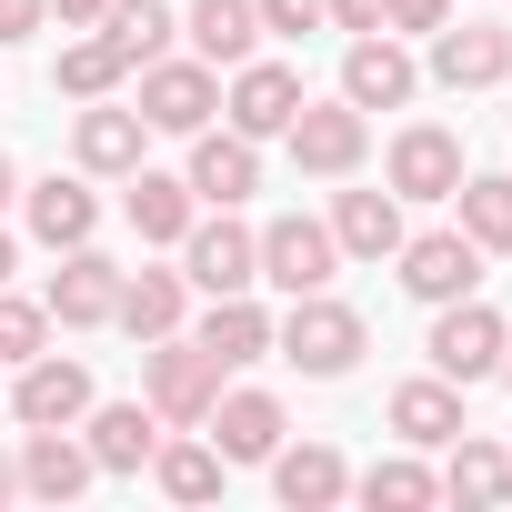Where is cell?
Returning <instances> with one entry per match:
<instances>
[{
    "instance_id": "cell-1",
    "label": "cell",
    "mask_w": 512,
    "mask_h": 512,
    "mask_svg": "<svg viewBox=\"0 0 512 512\" xmlns=\"http://www.w3.org/2000/svg\"><path fill=\"white\" fill-rule=\"evenodd\" d=\"M272 352H282L302 382H342V372L372 352V322H362L352 302H332V292H302V302L272 322Z\"/></svg>"
},
{
    "instance_id": "cell-2",
    "label": "cell",
    "mask_w": 512,
    "mask_h": 512,
    "mask_svg": "<svg viewBox=\"0 0 512 512\" xmlns=\"http://www.w3.org/2000/svg\"><path fill=\"white\" fill-rule=\"evenodd\" d=\"M141 402H151L171 432H201L211 402H221V362H211L191 332H161V342H141Z\"/></svg>"
},
{
    "instance_id": "cell-3",
    "label": "cell",
    "mask_w": 512,
    "mask_h": 512,
    "mask_svg": "<svg viewBox=\"0 0 512 512\" xmlns=\"http://www.w3.org/2000/svg\"><path fill=\"white\" fill-rule=\"evenodd\" d=\"M282 151H292L302 181H352V171L372 161V111H352L342 91H332V101H302L292 131H282Z\"/></svg>"
},
{
    "instance_id": "cell-4",
    "label": "cell",
    "mask_w": 512,
    "mask_h": 512,
    "mask_svg": "<svg viewBox=\"0 0 512 512\" xmlns=\"http://www.w3.org/2000/svg\"><path fill=\"white\" fill-rule=\"evenodd\" d=\"M181 282H191L201 302L251 292V282H262V231H251V221H231V211H201V221L181 231Z\"/></svg>"
},
{
    "instance_id": "cell-5",
    "label": "cell",
    "mask_w": 512,
    "mask_h": 512,
    "mask_svg": "<svg viewBox=\"0 0 512 512\" xmlns=\"http://www.w3.org/2000/svg\"><path fill=\"white\" fill-rule=\"evenodd\" d=\"M502 332H512V322H502L482 292H462V302H432V342H422V352H432V372H442V382H462V392H472V382H492V372H502Z\"/></svg>"
},
{
    "instance_id": "cell-6",
    "label": "cell",
    "mask_w": 512,
    "mask_h": 512,
    "mask_svg": "<svg viewBox=\"0 0 512 512\" xmlns=\"http://www.w3.org/2000/svg\"><path fill=\"white\" fill-rule=\"evenodd\" d=\"M332 272H342V241H332V221H312V211H282V221H262V282H272L282 302H302V292H332Z\"/></svg>"
},
{
    "instance_id": "cell-7",
    "label": "cell",
    "mask_w": 512,
    "mask_h": 512,
    "mask_svg": "<svg viewBox=\"0 0 512 512\" xmlns=\"http://www.w3.org/2000/svg\"><path fill=\"white\" fill-rule=\"evenodd\" d=\"M392 282L412 302H462V292H482V241H462V221L452 231H402Z\"/></svg>"
},
{
    "instance_id": "cell-8",
    "label": "cell",
    "mask_w": 512,
    "mask_h": 512,
    "mask_svg": "<svg viewBox=\"0 0 512 512\" xmlns=\"http://www.w3.org/2000/svg\"><path fill=\"white\" fill-rule=\"evenodd\" d=\"M41 312H51L61 332H101V322L121 312V262H111L101 241H71V251H61V272L41 282Z\"/></svg>"
},
{
    "instance_id": "cell-9",
    "label": "cell",
    "mask_w": 512,
    "mask_h": 512,
    "mask_svg": "<svg viewBox=\"0 0 512 512\" xmlns=\"http://www.w3.org/2000/svg\"><path fill=\"white\" fill-rule=\"evenodd\" d=\"M342 101H352V111H412V101H422V61H412L392 31H352V41H342Z\"/></svg>"
},
{
    "instance_id": "cell-10",
    "label": "cell",
    "mask_w": 512,
    "mask_h": 512,
    "mask_svg": "<svg viewBox=\"0 0 512 512\" xmlns=\"http://www.w3.org/2000/svg\"><path fill=\"white\" fill-rule=\"evenodd\" d=\"M452 181H462V131H452V121H402L392 151H382V191H402V201H452Z\"/></svg>"
},
{
    "instance_id": "cell-11",
    "label": "cell",
    "mask_w": 512,
    "mask_h": 512,
    "mask_svg": "<svg viewBox=\"0 0 512 512\" xmlns=\"http://www.w3.org/2000/svg\"><path fill=\"white\" fill-rule=\"evenodd\" d=\"M302 101H312V91H302V71H292V61H262V51H251V61L231 71V91H221V121H231L241 141H282Z\"/></svg>"
},
{
    "instance_id": "cell-12",
    "label": "cell",
    "mask_w": 512,
    "mask_h": 512,
    "mask_svg": "<svg viewBox=\"0 0 512 512\" xmlns=\"http://www.w3.org/2000/svg\"><path fill=\"white\" fill-rule=\"evenodd\" d=\"M211 111H221V71L211 61H151L141 71V121L151 131H171V141H191V131H211Z\"/></svg>"
},
{
    "instance_id": "cell-13",
    "label": "cell",
    "mask_w": 512,
    "mask_h": 512,
    "mask_svg": "<svg viewBox=\"0 0 512 512\" xmlns=\"http://www.w3.org/2000/svg\"><path fill=\"white\" fill-rule=\"evenodd\" d=\"M101 392H91V362H71V352H31L21 372H11V412H21V432H51V422H81Z\"/></svg>"
},
{
    "instance_id": "cell-14",
    "label": "cell",
    "mask_w": 512,
    "mask_h": 512,
    "mask_svg": "<svg viewBox=\"0 0 512 512\" xmlns=\"http://www.w3.org/2000/svg\"><path fill=\"white\" fill-rule=\"evenodd\" d=\"M422 81H442V91H492V81H512V31H502V21H442Z\"/></svg>"
},
{
    "instance_id": "cell-15",
    "label": "cell",
    "mask_w": 512,
    "mask_h": 512,
    "mask_svg": "<svg viewBox=\"0 0 512 512\" xmlns=\"http://www.w3.org/2000/svg\"><path fill=\"white\" fill-rule=\"evenodd\" d=\"M211 452L221 462H272L282 442H292V412H282V392H262V382H241V392H221L211 402Z\"/></svg>"
},
{
    "instance_id": "cell-16",
    "label": "cell",
    "mask_w": 512,
    "mask_h": 512,
    "mask_svg": "<svg viewBox=\"0 0 512 512\" xmlns=\"http://www.w3.org/2000/svg\"><path fill=\"white\" fill-rule=\"evenodd\" d=\"M181 181H191L201 211H241L251 191H262V141H241L231 121H221V131H191V171H181Z\"/></svg>"
},
{
    "instance_id": "cell-17",
    "label": "cell",
    "mask_w": 512,
    "mask_h": 512,
    "mask_svg": "<svg viewBox=\"0 0 512 512\" xmlns=\"http://www.w3.org/2000/svg\"><path fill=\"white\" fill-rule=\"evenodd\" d=\"M141 141H151V121L121 111V91L71 111V161H81L91 181H131V171H141Z\"/></svg>"
},
{
    "instance_id": "cell-18",
    "label": "cell",
    "mask_w": 512,
    "mask_h": 512,
    "mask_svg": "<svg viewBox=\"0 0 512 512\" xmlns=\"http://www.w3.org/2000/svg\"><path fill=\"white\" fill-rule=\"evenodd\" d=\"M91 482H101V462H91L81 422H51V432H21V492H31V502H81Z\"/></svg>"
},
{
    "instance_id": "cell-19",
    "label": "cell",
    "mask_w": 512,
    "mask_h": 512,
    "mask_svg": "<svg viewBox=\"0 0 512 512\" xmlns=\"http://www.w3.org/2000/svg\"><path fill=\"white\" fill-rule=\"evenodd\" d=\"M21 211H31V241H41V251L101 241V191H91V171H51V181H31Z\"/></svg>"
},
{
    "instance_id": "cell-20",
    "label": "cell",
    "mask_w": 512,
    "mask_h": 512,
    "mask_svg": "<svg viewBox=\"0 0 512 512\" xmlns=\"http://www.w3.org/2000/svg\"><path fill=\"white\" fill-rule=\"evenodd\" d=\"M442 502H462V512H502L512 502V442H482L472 422L442 442Z\"/></svg>"
},
{
    "instance_id": "cell-21",
    "label": "cell",
    "mask_w": 512,
    "mask_h": 512,
    "mask_svg": "<svg viewBox=\"0 0 512 512\" xmlns=\"http://www.w3.org/2000/svg\"><path fill=\"white\" fill-rule=\"evenodd\" d=\"M161 432H171V422H161L151 402H91V412H81V442H91L101 472H151Z\"/></svg>"
},
{
    "instance_id": "cell-22",
    "label": "cell",
    "mask_w": 512,
    "mask_h": 512,
    "mask_svg": "<svg viewBox=\"0 0 512 512\" xmlns=\"http://www.w3.org/2000/svg\"><path fill=\"white\" fill-rule=\"evenodd\" d=\"M272 492H282V512H332V502H352V462L332 442H282L272 452Z\"/></svg>"
},
{
    "instance_id": "cell-23",
    "label": "cell",
    "mask_w": 512,
    "mask_h": 512,
    "mask_svg": "<svg viewBox=\"0 0 512 512\" xmlns=\"http://www.w3.org/2000/svg\"><path fill=\"white\" fill-rule=\"evenodd\" d=\"M121 211H131V231H141L151 251H181V231L201 221V201H191V181H181V171H151V161L131 171V191H121Z\"/></svg>"
},
{
    "instance_id": "cell-24",
    "label": "cell",
    "mask_w": 512,
    "mask_h": 512,
    "mask_svg": "<svg viewBox=\"0 0 512 512\" xmlns=\"http://www.w3.org/2000/svg\"><path fill=\"white\" fill-rule=\"evenodd\" d=\"M181 41H191V61L241 71L251 51H262V11H251V0H191V11H181Z\"/></svg>"
},
{
    "instance_id": "cell-25",
    "label": "cell",
    "mask_w": 512,
    "mask_h": 512,
    "mask_svg": "<svg viewBox=\"0 0 512 512\" xmlns=\"http://www.w3.org/2000/svg\"><path fill=\"white\" fill-rule=\"evenodd\" d=\"M221 372H251V362H272V312L251 302V292H221L211 312H201V332H191Z\"/></svg>"
},
{
    "instance_id": "cell-26",
    "label": "cell",
    "mask_w": 512,
    "mask_h": 512,
    "mask_svg": "<svg viewBox=\"0 0 512 512\" xmlns=\"http://www.w3.org/2000/svg\"><path fill=\"white\" fill-rule=\"evenodd\" d=\"M332 241H342V262H392L402 251V191H332Z\"/></svg>"
},
{
    "instance_id": "cell-27",
    "label": "cell",
    "mask_w": 512,
    "mask_h": 512,
    "mask_svg": "<svg viewBox=\"0 0 512 512\" xmlns=\"http://www.w3.org/2000/svg\"><path fill=\"white\" fill-rule=\"evenodd\" d=\"M111 322H121L131 342H161V332H181V322H191V282L141 262V272H121V312H111Z\"/></svg>"
},
{
    "instance_id": "cell-28",
    "label": "cell",
    "mask_w": 512,
    "mask_h": 512,
    "mask_svg": "<svg viewBox=\"0 0 512 512\" xmlns=\"http://www.w3.org/2000/svg\"><path fill=\"white\" fill-rule=\"evenodd\" d=\"M382 412H392V432H402L412 452H442V442L462 432V382H442V372H422V382H402V392H392Z\"/></svg>"
},
{
    "instance_id": "cell-29",
    "label": "cell",
    "mask_w": 512,
    "mask_h": 512,
    "mask_svg": "<svg viewBox=\"0 0 512 512\" xmlns=\"http://www.w3.org/2000/svg\"><path fill=\"white\" fill-rule=\"evenodd\" d=\"M452 221H462V241H482V262L512 251V171H462L452 181Z\"/></svg>"
},
{
    "instance_id": "cell-30",
    "label": "cell",
    "mask_w": 512,
    "mask_h": 512,
    "mask_svg": "<svg viewBox=\"0 0 512 512\" xmlns=\"http://www.w3.org/2000/svg\"><path fill=\"white\" fill-rule=\"evenodd\" d=\"M101 41H111L131 71H151V61L181 41V11H171V0H111V11H101Z\"/></svg>"
},
{
    "instance_id": "cell-31",
    "label": "cell",
    "mask_w": 512,
    "mask_h": 512,
    "mask_svg": "<svg viewBox=\"0 0 512 512\" xmlns=\"http://www.w3.org/2000/svg\"><path fill=\"white\" fill-rule=\"evenodd\" d=\"M221 452L211 442H191V432H161V452H151V482L171 492V502H221Z\"/></svg>"
},
{
    "instance_id": "cell-32",
    "label": "cell",
    "mask_w": 512,
    "mask_h": 512,
    "mask_svg": "<svg viewBox=\"0 0 512 512\" xmlns=\"http://www.w3.org/2000/svg\"><path fill=\"white\" fill-rule=\"evenodd\" d=\"M352 492H362L372 512H422V502H442V472H432V462H422V452L402 442L392 462H372V472H352Z\"/></svg>"
},
{
    "instance_id": "cell-33",
    "label": "cell",
    "mask_w": 512,
    "mask_h": 512,
    "mask_svg": "<svg viewBox=\"0 0 512 512\" xmlns=\"http://www.w3.org/2000/svg\"><path fill=\"white\" fill-rule=\"evenodd\" d=\"M131 81V61L101 41V31H81V41H61V71H51V91H71V101H111Z\"/></svg>"
},
{
    "instance_id": "cell-34",
    "label": "cell",
    "mask_w": 512,
    "mask_h": 512,
    "mask_svg": "<svg viewBox=\"0 0 512 512\" xmlns=\"http://www.w3.org/2000/svg\"><path fill=\"white\" fill-rule=\"evenodd\" d=\"M31 352H51V312H41V302H21L11 282H0V362L21 372Z\"/></svg>"
},
{
    "instance_id": "cell-35",
    "label": "cell",
    "mask_w": 512,
    "mask_h": 512,
    "mask_svg": "<svg viewBox=\"0 0 512 512\" xmlns=\"http://www.w3.org/2000/svg\"><path fill=\"white\" fill-rule=\"evenodd\" d=\"M442 21H452V0H382V31L392 41H432Z\"/></svg>"
},
{
    "instance_id": "cell-36",
    "label": "cell",
    "mask_w": 512,
    "mask_h": 512,
    "mask_svg": "<svg viewBox=\"0 0 512 512\" xmlns=\"http://www.w3.org/2000/svg\"><path fill=\"white\" fill-rule=\"evenodd\" d=\"M251 11H262L272 41H312V31H322V0H251Z\"/></svg>"
},
{
    "instance_id": "cell-37",
    "label": "cell",
    "mask_w": 512,
    "mask_h": 512,
    "mask_svg": "<svg viewBox=\"0 0 512 512\" xmlns=\"http://www.w3.org/2000/svg\"><path fill=\"white\" fill-rule=\"evenodd\" d=\"M51 11H41V0H0V51H11V41H31Z\"/></svg>"
},
{
    "instance_id": "cell-38",
    "label": "cell",
    "mask_w": 512,
    "mask_h": 512,
    "mask_svg": "<svg viewBox=\"0 0 512 512\" xmlns=\"http://www.w3.org/2000/svg\"><path fill=\"white\" fill-rule=\"evenodd\" d=\"M332 31H382V0H322Z\"/></svg>"
},
{
    "instance_id": "cell-39",
    "label": "cell",
    "mask_w": 512,
    "mask_h": 512,
    "mask_svg": "<svg viewBox=\"0 0 512 512\" xmlns=\"http://www.w3.org/2000/svg\"><path fill=\"white\" fill-rule=\"evenodd\" d=\"M41 11H51L61 31H101V11H111V0H41Z\"/></svg>"
},
{
    "instance_id": "cell-40",
    "label": "cell",
    "mask_w": 512,
    "mask_h": 512,
    "mask_svg": "<svg viewBox=\"0 0 512 512\" xmlns=\"http://www.w3.org/2000/svg\"><path fill=\"white\" fill-rule=\"evenodd\" d=\"M11 201H21V161H11V151H0V211H11Z\"/></svg>"
},
{
    "instance_id": "cell-41",
    "label": "cell",
    "mask_w": 512,
    "mask_h": 512,
    "mask_svg": "<svg viewBox=\"0 0 512 512\" xmlns=\"http://www.w3.org/2000/svg\"><path fill=\"white\" fill-rule=\"evenodd\" d=\"M0 502H21V452H0Z\"/></svg>"
},
{
    "instance_id": "cell-42",
    "label": "cell",
    "mask_w": 512,
    "mask_h": 512,
    "mask_svg": "<svg viewBox=\"0 0 512 512\" xmlns=\"http://www.w3.org/2000/svg\"><path fill=\"white\" fill-rule=\"evenodd\" d=\"M11 272H21V241H11V231H0V282H11Z\"/></svg>"
},
{
    "instance_id": "cell-43",
    "label": "cell",
    "mask_w": 512,
    "mask_h": 512,
    "mask_svg": "<svg viewBox=\"0 0 512 512\" xmlns=\"http://www.w3.org/2000/svg\"><path fill=\"white\" fill-rule=\"evenodd\" d=\"M502 382H512V332H502Z\"/></svg>"
}]
</instances>
